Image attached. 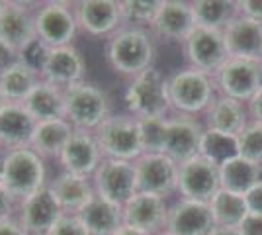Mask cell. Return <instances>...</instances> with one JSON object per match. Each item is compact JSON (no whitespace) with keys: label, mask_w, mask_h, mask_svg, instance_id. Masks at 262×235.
Returning <instances> with one entry per match:
<instances>
[{"label":"cell","mask_w":262,"mask_h":235,"mask_svg":"<svg viewBox=\"0 0 262 235\" xmlns=\"http://www.w3.org/2000/svg\"><path fill=\"white\" fill-rule=\"evenodd\" d=\"M104 55L110 69L125 78H135L153 67L157 47L153 34L145 28L121 26L104 45Z\"/></svg>","instance_id":"6da1fadb"},{"label":"cell","mask_w":262,"mask_h":235,"mask_svg":"<svg viewBox=\"0 0 262 235\" xmlns=\"http://www.w3.org/2000/svg\"><path fill=\"white\" fill-rule=\"evenodd\" d=\"M112 114L108 94L98 84L82 80L65 89V120L75 130L96 132Z\"/></svg>","instance_id":"7a4b0ae2"},{"label":"cell","mask_w":262,"mask_h":235,"mask_svg":"<svg viewBox=\"0 0 262 235\" xmlns=\"http://www.w3.org/2000/svg\"><path fill=\"white\" fill-rule=\"evenodd\" d=\"M49 184L45 159L39 157L30 147L6 151V167L2 186L10 192L20 204L32 194Z\"/></svg>","instance_id":"3957f363"},{"label":"cell","mask_w":262,"mask_h":235,"mask_svg":"<svg viewBox=\"0 0 262 235\" xmlns=\"http://www.w3.org/2000/svg\"><path fill=\"white\" fill-rule=\"evenodd\" d=\"M123 100L129 114L135 118H164L170 110L168 77H164L159 69L151 67L131 78Z\"/></svg>","instance_id":"277c9868"},{"label":"cell","mask_w":262,"mask_h":235,"mask_svg":"<svg viewBox=\"0 0 262 235\" xmlns=\"http://www.w3.org/2000/svg\"><path fill=\"white\" fill-rule=\"evenodd\" d=\"M104 159L135 161L143 155L137 118L131 114H112L94 132Z\"/></svg>","instance_id":"5b68a950"},{"label":"cell","mask_w":262,"mask_h":235,"mask_svg":"<svg viewBox=\"0 0 262 235\" xmlns=\"http://www.w3.org/2000/svg\"><path fill=\"white\" fill-rule=\"evenodd\" d=\"M170 108L182 116L206 112L213 100V82L209 75L198 69H182L168 77Z\"/></svg>","instance_id":"8992f818"},{"label":"cell","mask_w":262,"mask_h":235,"mask_svg":"<svg viewBox=\"0 0 262 235\" xmlns=\"http://www.w3.org/2000/svg\"><path fill=\"white\" fill-rule=\"evenodd\" d=\"M35 32L37 37L53 47L73 45L78 34V22L75 14V2L49 0L35 8Z\"/></svg>","instance_id":"52a82bcc"},{"label":"cell","mask_w":262,"mask_h":235,"mask_svg":"<svg viewBox=\"0 0 262 235\" xmlns=\"http://www.w3.org/2000/svg\"><path fill=\"white\" fill-rule=\"evenodd\" d=\"M96 196L116 206H125L131 196L137 194V173L133 161L104 159L92 175Z\"/></svg>","instance_id":"ba28073f"},{"label":"cell","mask_w":262,"mask_h":235,"mask_svg":"<svg viewBox=\"0 0 262 235\" xmlns=\"http://www.w3.org/2000/svg\"><path fill=\"white\" fill-rule=\"evenodd\" d=\"M215 82L223 96L237 102H249L262 87V63L256 59L229 57L215 73Z\"/></svg>","instance_id":"9c48e42d"},{"label":"cell","mask_w":262,"mask_h":235,"mask_svg":"<svg viewBox=\"0 0 262 235\" xmlns=\"http://www.w3.org/2000/svg\"><path fill=\"white\" fill-rule=\"evenodd\" d=\"M182 45H184V55L192 69H198L206 75H215L229 59L223 32L219 30L196 26Z\"/></svg>","instance_id":"30bf717a"},{"label":"cell","mask_w":262,"mask_h":235,"mask_svg":"<svg viewBox=\"0 0 262 235\" xmlns=\"http://www.w3.org/2000/svg\"><path fill=\"white\" fill-rule=\"evenodd\" d=\"M133 165L137 173V192L166 198L178 190V163L164 153H143Z\"/></svg>","instance_id":"8fae6325"},{"label":"cell","mask_w":262,"mask_h":235,"mask_svg":"<svg viewBox=\"0 0 262 235\" xmlns=\"http://www.w3.org/2000/svg\"><path fill=\"white\" fill-rule=\"evenodd\" d=\"M219 188V167L209 159L198 155L178 165V192L186 200L209 204Z\"/></svg>","instance_id":"7c38bea8"},{"label":"cell","mask_w":262,"mask_h":235,"mask_svg":"<svg viewBox=\"0 0 262 235\" xmlns=\"http://www.w3.org/2000/svg\"><path fill=\"white\" fill-rule=\"evenodd\" d=\"M63 213L51 188L45 186L18 204L16 220L28 235H49Z\"/></svg>","instance_id":"4fadbf2b"},{"label":"cell","mask_w":262,"mask_h":235,"mask_svg":"<svg viewBox=\"0 0 262 235\" xmlns=\"http://www.w3.org/2000/svg\"><path fill=\"white\" fill-rule=\"evenodd\" d=\"M78 32L90 37H110L123 26L120 0H80L75 2Z\"/></svg>","instance_id":"5bb4252c"},{"label":"cell","mask_w":262,"mask_h":235,"mask_svg":"<svg viewBox=\"0 0 262 235\" xmlns=\"http://www.w3.org/2000/svg\"><path fill=\"white\" fill-rule=\"evenodd\" d=\"M121 210H123V225L127 227H133L147 235H157L166 229L168 206L164 198L157 194L137 192Z\"/></svg>","instance_id":"9a60e30c"},{"label":"cell","mask_w":262,"mask_h":235,"mask_svg":"<svg viewBox=\"0 0 262 235\" xmlns=\"http://www.w3.org/2000/svg\"><path fill=\"white\" fill-rule=\"evenodd\" d=\"M57 161L61 165V170L92 179V175L100 167V163L104 161V155L100 151L94 132L75 130Z\"/></svg>","instance_id":"2e32d148"},{"label":"cell","mask_w":262,"mask_h":235,"mask_svg":"<svg viewBox=\"0 0 262 235\" xmlns=\"http://www.w3.org/2000/svg\"><path fill=\"white\" fill-rule=\"evenodd\" d=\"M204 127L190 116H176L166 118V135H164L163 153L170 157L174 163H184L188 159L200 155Z\"/></svg>","instance_id":"e0dca14e"},{"label":"cell","mask_w":262,"mask_h":235,"mask_svg":"<svg viewBox=\"0 0 262 235\" xmlns=\"http://www.w3.org/2000/svg\"><path fill=\"white\" fill-rule=\"evenodd\" d=\"M86 59L80 53L77 45H65V47H53L45 61L41 71V78L47 82H53L61 89H69L86 80Z\"/></svg>","instance_id":"ac0fdd59"},{"label":"cell","mask_w":262,"mask_h":235,"mask_svg":"<svg viewBox=\"0 0 262 235\" xmlns=\"http://www.w3.org/2000/svg\"><path fill=\"white\" fill-rule=\"evenodd\" d=\"M35 37V8L30 2L8 0L0 12V39L20 53Z\"/></svg>","instance_id":"d6986e66"},{"label":"cell","mask_w":262,"mask_h":235,"mask_svg":"<svg viewBox=\"0 0 262 235\" xmlns=\"http://www.w3.org/2000/svg\"><path fill=\"white\" fill-rule=\"evenodd\" d=\"M215 222L209 204L196 200H178L168 208L166 231L172 235H211Z\"/></svg>","instance_id":"ffe728a7"},{"label":"cell","mask_w":262,"mask_h":235,"mask_svg":"<svg viewBox=\"0 0 262 235\" xmlns=\"http://www.w3.org/2000/svg\"><path fill=\"white\" fill-rule=\"evenodd\" d=\"M194 12L192 2L184 0H161V8L151 26V34L166 39V41H178L184 44L188 35L194 32Z\"/></svg>","instance_id":"44dd1931"},{"label":"cell","mask_w":262,"mask_h":235,"mask_svg":"<svg viewBox=\"0 0 262 235\" xmlns=\"http://www.w3.org/2000/svg\"><path fill=\"white\" fill-rule=\"evenodd\" d=\"M223 39L229 57L256 59L260 61L262 51V24L237 14L223 30Z\"/></svg>","instance_id":"7402d4cb"},{"label":"cell","mask_w":262,"mask_h":235,"mask_svg":"<svg viewBox=\"0 0 262 235\" xmlns=\"http://www.w3.org/2000/svg\"><path fill=\"white\" fill-rule=\"evenodd\" d=\"M47 186L51 188L53 196L57 198L61 210L65 213H78L96 196L92 179L71 175L65 170H61L55 179L49 180Z\"/></svg>","instance_id":"603a6c76"},{"label":"cell","mask_w":262,"mask_h":235,"mask_svg":"<svg viewBox=\"0 0 262 235\" xmlns=\"http://www.w3.org/2000/svg\"><path fill=\"white\" fill-rule=\"evenodd\" d=\"M35 120L24 108V104H6L0 112V145L4 151L30 147Z\"/></svg>","instance_id":"cb8c5ba5"},{"label":"cell","mask_w":262,"mask_h":235,"mask_svg":"<svg viewBox=\"0 0 262 235\" xmlns=\"http://www.w3.org/2000/svg\"><path fill=\"white\" fill-rule=\"evenodd\" d=\"M22 104L35 122L63 120L65 118V89L41 78Z\"/></svg>","instance_id":"d4e9b609"},{"label":"cell","mask_w":262,"mask_h":235,"mask_svg":"<svg viewBox=\"0 0 262 235\" xmlns=\"http://www.w3.org/2000/svg\"><path fill=\"white\" fill-rule=\"evenodd\" d=\"M77 216L86 227L88 235H114L123 225L121 206H116L100 196H94Z\"/></svg>","instance_id":"484cf974"},{"label":"cell","mask_w":262,"mask_h":235,"mask_svg":"<svg viewBox=\"0 0 262 235\" xmlns=\"http://www.w3.org/2000/svg\"><path fill=\"white\" fill-rule=\"evenodd\" d=\"M75 127L71 122L63 120H47V122H37L33 130L30 149L43 159H59L65 145L69 143Z\"/></svg>","instance_id":"4316f807"},{"label":"cell","mask_w":262,"mask_h":235,"mask_svg":"<svg viewBox=\"0 0 262 235\" xmlns=\"http://www.w3.org/2000/svg\"><path fill=\"white\" fill-rule=\"evenodd\" d=\"M206 120H208V130L237 137L247 125V112L243 108V102L221 94L217 98H213L208 106Z\"/></svg>","instance_id":"83f0119b"},{"label":"cell","mask_w":262,"mask_h":235,"mask_svg":"<svg viewBox=\"0 0 262 235\" xmlns=\"http://www.w3.org/2000/svg\"><path fill=\"white\" fill-rule=\"evenodd\" d=\"M219 179H221V188L245 196L258 182H262V165H256L237 155L219 165Z\"/></svg>","instance_id":"f1b7e54d"},{"label":"cell","mask_w":262,"mask_h":235,"mask_svg":"<svg viewBox=\"0 0 262 235\" xmlns=\"http://www.w3.org/2000/svg\"><path fill=\"white\" fill-rule=\"evenodd\" d=\"M39 80L41 77L18 59L0 75V92L10 104H22Z\"/></svg>","instance_id":"f546056e"},{"label":"cell","mask_w":262,"mask_h":235,"mask_svg":"<svg viewBox=\"0 0 262 235\" xmlns=\"http://www.w3.org/2000/svg\"><path fill=\"white\" fill-rule=\"evenodd\" d=\"M209 210L213 216L215 227H231V229H237L249 213L245 196L225 188H219L215 196L209 200Z\"/></svg>","instance_id":"4dcf8cb0"},{"label":"cell","mask_w":262,"mask_h":235,"mask_svg":"<svg viewBox=\"0 0 262 235\" xmlns=\"http://www.w3.org/2000/svg\"><path fill=\"white\" fill-rule=\"evenodd\" d=\"M192 12L198 28L223 32L227 24L239 14V6L231 0H196L192 2Z\"/></svg>","instance_id":"1f68e13d"},{"label":"cell","mask_w":262,"mask_h":235,"mask_svg":"<svg viewBox=\"0 0 262 235\" xmlns=\"http://www.w3.org/2000/svg\"><path fill=\"white\" fill-rule=\"evenodd\" d=\"M200 155L209 159L215 165H223L225 161H229L233 157L239 155L237 151V137L227 134H219L213 130H206L202 137V147H200Z\"/></svg>","instance_id":"d6a6232c"},{"label":"cell","mask_w":262,"mask_h":235,"mask_svg":"<svg viewBox=\"0 0 262 235\" xmlns=\"http://www.w3.org/2000/svg\"><path fill=\"white\" fill-rule=\"evenodd\" d=\"M121 20L133 28H151L161 8V0H120Z\"/></svg>","instance_id":"836d02e7"},{"label":"cell","mask_w":262,"mask_h":235,"mask_svg":"<svg viewBox=\"0 0 262 235\" xmlns=\"http://www.w3.org/2000/svg\"><path fill=\"white\" fill-rule=\"evenodd\" d=\"M143 153H163L166 118H137Z\"/></svg>","instance_id":"e575fe53"},{"label":"cell","mask_w":262,"mask_h":235,"mask_svg":"<svg viewBox=\"0 0 262 235\" xmlns=\"http://www.w3.org/2000/svg\"><path fill=\"white\" fill-rule=\"evenodd\" d=\"M237 151L239 157L262 165V125L256 122L247 123L245 130L237 135Z\"/></svg>","instance_id":"d590c367"},{"label":"cell","mask_w":262,"mask_h":235,"mask_svg":"<svg viewBox=\"0 0 262 235\" xmlns=\"http://www.w3.org/2000/svg\"><path fill=\"white\" fill-rule=\"evenodd\" d=\"M49 51H51V47L47 44H43L39 37H35L33 41L24 47L22 51L18 53V59L22 61L24 65H28L30 69H33L39 77H41V71L45 67V61H47V57H49Z\"/></svg>","instance_id":"8d00e7d4"},{"label":"cell","mask_w":262,"mask_h":235,"mask_svg":"<svg viewBox=\"0 0 262 235\" xmlns=\"http://www.w3.org/2000/svg\"><path fill=\"white\" fill-rule=\"evenodd\" d=\"M49 235H88V231L77 213H63Z\"/></svg>","instance_id":"74e56055"},{"label":"cell","mask_w":262,"mask_h":235,"mask_svg":"<svg viewBox=\"0 0 262 235\" xmlns=\"http://www.w3.org/2000/svg\"><path fill=\"white\" fill-rule=\"evenodd\" d=\"M16 213H18V202H16V198L12 196L10 192L0 184V222L16 218Z\"/></svg>","instance_id":"f35d334b"},{"label":"cell","mask_w":262,"mask_h":235,"mask_svg":"<svg viewBox=\"0 0 262 235\" xmlns=\"http://www.w3.org/2000/svg\"><path fill=\"white\" fill-rule=\"evenodd\" d=\"M237 6H239L241 16L262 24V0H243V2H237Z\"/></svg>","instance_id":"ab89813d"},{"label":"cell","mask_w":262,"mask_h":235,"mask_svg":"<svg viewBox=\"0 0 262 235\" xmlns=\"http://www.w3.org/2000/svg\"><path fill=\"white\" fill-rule=\"evenodd\" d=\"M237 229L241 235H262V216L249 212Z\"/></svg>","instance_id":"60d3db41"},{"label":"cell","mask_w":262,"mask_h":235,"mask_svg":"<svg viewBox=\"0 0 262 235\" xmlns=\"http://www.w3.org/2000/svg\"><path fill=\"white\" fill-rule=\"evenodd\" d=\"M245 200H247L249 212L262 216V182H258L254 188H251L245 194Z\"/></svg>","instance_id":"b9f144b4"},{"label":"cell","mask_w":262,"mask_h":235,"mask_svg":"<svg viewBox=\"0 0 262 235\" xmlns=\"http://www.w3.org/2000/svg\"><path fill=\"white\" fill-rule=\"evenodd\" d=\"M16 61H18V51L0 39V75L8 67H12Z\"/></svg>","instance_id":"7bdbcfd3"},{"label":"cell","mask_w":262,"mask_h":235,"mask_svg":"<svg viewBox=\"0 0 262 235\" xmlns=\"http://www.w3.org/2000/svg\"><path fill=\"white\" fill-rule=\"evenodd\" d=\"M249 112H251L252 120L262 125V87L258 89V92L249 100Z\"/></svg>","instance_id":"ee69618b"},{"label":"cell","mask_w":262,"mask_h":235,"mask_svg":"<svg viewBox=\"0 0 262 235\" xmlns=\"http://www.w3.org/2000/svg\"><path fill=\"white\" fill-rule=\"evenodd\" d=\"M0 235H28L20 222L16 218L6 220V222H0Z\"/></svg>","instance_id":"f6af8a7d"},{"label":"cell","mask_w":262,"mask_h":235,"mask_svg":"<svg viewBox=\"0 0 262 235\" xmlns=\"http://www.w3.org/2000/svg\"><path fill=\"white\" fill-rule=\"evenodd\" d=\"M114 235H147L143 233V231H137V229H133V227H127V225H121L120 229L116 231Z\"/></svg>","instance_id":"bcb514c9"},{"label":"cell","mask_w":262,"mask_h":235,"mask_svg":"<svg viewBox=\"0 0 262 235\" xmlns=\"http://www.w3.org/2000/svg\"><path fill=\"white\" fill-rule=\"evenodd\" d=\"M211 235H241L239 229H231V227H215Z\"/></svg>","instance_id":"7dc6e473"},{"label":"cell","mask_w":262,"mask_h":235,"mask_svg":"<svg viewBox=\"0 0 262 235\" xmlns=\"http://www.w3.org/2000/svg\"><path fill=\"white\" fill-rule=\"evenodd\" d=\"M4 167H6V151H0V184L4 182Z\"/></svg>","instance_id":"c3c4849f"},{"label":"cell","mask_w":262,"mask_h":235,"mask_svg":"<svg viewBox=\"0 0 262 235\" xmlns=\"http://www.w3.org/2000/svg\"><path fill=\"white\" fill-rule=\"evenodd\" d=\"M6 104H10V102L6 100V98H4V96H2V92H0V112H2V110H4V108H6Z\"/></svg>","instance_id":"681fc988"},{"label":"cell","mask_w":262,"mask_h":235,"mask_svg":"<svg viewBox=\"0 0 262 235\" xmlns=\"http://www.w3.org/2000/svg\"><path fill=\"white\" fill-rule=\"evenodd\" d=\"M6 2H8V0H0V12L4 10V6H6Z\"/></svg>","instance_id":"f907efd6"},{"label":"cell","mask_w":262,"mask_h":235,"mask_svg":"<svg viewBox=\"0 0 262 235\" xmlns=\"http://www.w3.org/2000/svg\"><path fill=\"white\" fill-rule=\"evenodd\" d=\"M157 235H172V233H168V231L164 229V231H161V233H157Z\"/></svg>","instance_id":"816d5d0a"},{"label":"cell","mask_w":262,"mask_h":235,"mask_svg":"<svg viewBox=\"0 0 262 235\" xmlns=\"http://www.w3.org/2000/svg\"><path fill=\"white\" fill-rule=\"evenodd\" d=\"M260 63H262V51H260Z\"/></svg>","instance_id":"f5cc1de1"},{"label":"cell","mask_w":262,"mask_h":235,"mask_svg":"<svg viewBox=\"0 0 262 235\" xmlns=\"http://www.w3.org/2000/svg\"><path fill=\"white\" fill-rule=\"evenodd\" d=\"M0 151H4V149H2V145H0Z\"/></svg>","instance_id":"db71d44e"}]
</instances>
